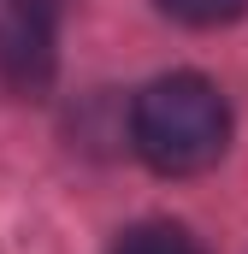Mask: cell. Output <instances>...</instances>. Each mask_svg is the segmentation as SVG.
Here are the masks:
<instances>
[{
	"instance_id": "cell-4",
	"label": "cell",
	"mask_w": 248,
	"mask_h": 254,
	"mask_svg": "<svg viewBox=\"0 0 248 254\" xmlns=\"http://www.w3.org/2000/svg\"><path fill=\"white\" fill-rule=\"evenodd\" d=\"M178 24H195V30H213V24H231V18H243L248 0H160Z\"/></svg>"
},
{
	"instance_id": "cell-3",
	"label": "cell",
	"mask_w": 248,
	"mask_h": 254,
	"mask_svg": "<svg viewBox=\"0 0 248 254\" xmlns=\"http://www.w3.org/2000/svg\"><path fill=\"white\" fill-rule=\"evenodd\" d=\"M113 254H201V243L189 237L184 225H166V219H148V225H130Z\"/></svg>"
},
{
	"instance_id": "cell-1",
	"label": "cell",
	"mask_w": 248,
	"mask_h": 254,
	"mask_svg": "<svg viewBox=\"0 0 248 254\" xmlns=\"http://www.w3.org/2000/svg\"><path fill=\"white\" fill-rule=\"evenodd\" d=\"M130 142L136 154L166 172V178H189V172H207L225 142H231V107L225 95L195 77V71H172V77H154L136 107H130Z\"/></svg>"
},
{
	"instance_id": "cell-2",
	"label": "cell",
	"mask_w": 248,
	"mask_h": 254,
	"mask_svg": "<svg viewBox=\"0 0 248 254\" xmlns=\"http://www.w3.org/2000/svg\"><path fill=\"white\" fill-rule=\"evenodd\" d=\"M54 77V0H0V89L42 95Z\"/></svg>"
}]
</instances>
